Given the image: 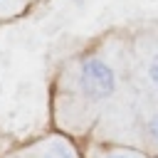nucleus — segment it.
I'll use <instances>...</instances> for the list:
<instances>
[{
	"instance_id": "1",
	"label": "nucleus",
	"mask_w": 158,
	"mask_h": 158,
	"mask_svg": "<svg viewBox=\"0 0 158 158\" xmlns=\"http://www.w3.org/2000/svg\"><path fill=\"white\" fill-rule=\"evenodd\" d=\"M128 42L109 40L77 54L57 79L54 109L64 126L84 131L109 111V106L128 89Z\"/></svg>"
},
{
	"instance_id": "2",
	"label": "nucleus",
	"mask_w": 158,
	"mask_h": 158,
	"mask_svg": "<svg viewBox=\"0 0 158 158\" xmlns=\"http://www.w3.org/2000/svg\"><path fill=\"white\" fill-rule=\"evenodd\" d=\"M94 141L123 143L148 156H158V99L128 84V89L96 121Z\"/></svg>"
},
{
	"instance_id": "3",
	"label": "nucleus",
	"mask_w": 158,
	"mask_h": 158,
	"mask_svg": "<svg viewBox=\"0 0 158 158\" xmlns=\"http://www.w3.org/2000/svg\"><path fill=\"white\" fill-rule=\"evenodd\" d=\"M131 86L158 99V30L143 32L128 42Z\"/></svg>"
},
{
	"instance_id": "4",
	"label": "nucleus",
	"mask_w": 158,
	"mask_h": 158,
	"mask_svg": "<svg viewBox=\"0 0 158 158\" xmlns=\"http://www.w3.org/2000/svg\"><path fill=\"white\" fill-rule=\"evenodd\" d=\"M12 158H81V156L67 136L54 133V136H47L37 143H30V146L20 148Z\"/></svg>"
},
{
	"instance_id": "5",
	"label": "nucleus",
	"mask_w": 158,
	"mask_h": 158,
	"mask_svg": "<svg viewBox=\"0 0 158 158\" xmlns=\"http://www.w3.org/2000/svg\"><path fill=\"white\" fill-rule=\"evenodd\" d=\"M89 158H151L148 153L133 148V146H123V143H101L96 141L91 146V156Z\"/></svg>"
},
{
	"instance_id": "6",
	"label": "nucleus",
	"mask_w": 158,
	"mask_h": 158,
	"mask_svg": "<svg viewBox=\"0 0 158 158\" xmlns=\"http://www.w3.org/2000/svg\"><path fill=\"white\" fill-rule=\"evenodd\" d=\"M30 0H0V20H7V17H15L17 12H22L27 7Z\"/></svg>"
}]
</instances>
